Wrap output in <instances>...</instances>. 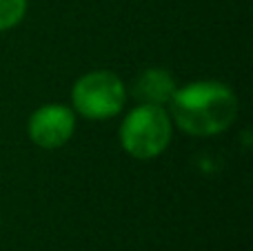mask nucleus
I'll return each mask as SVG.
<instances>
[{
    "label": "nucleus",
    "instance_id": "1",
    "mask_svg": "<svg viewBox=\"0 0 253 251\" xmlns=\"http://www.w3.org/2000/svg\"><path fill=\"white\" fill-rule=\"evenodd\" d=\"M173 127L189 136L207 138L227 131L238 118V98L229 84L218 80H196L178 87L169 100Z\"/></svg>",
    "mask_w": 253,
    "mask_h": 251
},
{
    "label": "nucleus",
    "instance_id": "2",
    "mask_svg": "<svg viewBox=\"0 0 253 251\" xmlns=\"http://www.w3.org/2000/svg\"><path fill=\"white\" fill-rule=\"evenodd\" d=\"M171 136H173V123L169 111L160 105H144V102H140L125 116L118 133L123 149L135 160L158 158L169 147Z\"/></svg>",
    "mask_w": 253,
    "mask_h": 251
},
{
    "label": "nucleus",
    "instance_id": "3",
    "mask_svg": "<svg viewBox=\"0 0 253 251\" xmlns=\"http://www.w3.org/2000/svg\"><path fill=\"white\" fill-rule=\"evenodd\" d=\"M126 105V87L118 74L107 69L83 74L71 89V109L87 120H109Z\"/></svg>",
    "mask_w": 253,
    "mask_h": 251
},
{
    "label": "nucleus",
    "instance_id": "4",
    "mask_svg": "<svg viewBox=\"0 0 253 251\" xmlns=\"http://www.w3.org/2000/svg\"><path fill=\"white\" fill-rule=\"evenodd\" d=\"M27 133L40 149H60L76 133V111L58 102L38 107L29 118Z\"/></svg>",
    "mask_w": 253,
    "mask_h": 251
},
{
    "label": "nucleus",
    "instance_id": "5",
    "mask_svg": "<svg viewBox=\"0 0 253 251\" xmlns=\"http://www.w3.org/2000/svg\"><path fill=\"white\" fill-rule=\"evenodd\" d=\"M178 89L173 76L165 69H147L135 78L133 83V96L135 100L144 105H169L173 91Z\"/></svg>",
    "mask_w": 253,
    "mask_h": 251
},
{
    "label": "nucleus",
    "instance_id": "6",
    "mask_svg": "<svg viewBox=\"0 0 253 251\" xmlns=\"http://www.w3.org/2000/svg\"><path fill=\"white\" fill-rule=\"evenodd\" d=\"M27 13V0H0V31L13 29Z\"/></svg>",
    "mask_w": 253,
    "mask_h": 251
}]
</instances>
